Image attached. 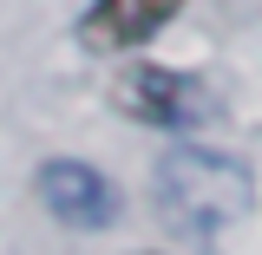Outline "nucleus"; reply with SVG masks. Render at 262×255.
<instances>
[{
    "mask_svg": "<svg viewBox=\"0 0 262 255\" xmlns=\"http://www.w3.org/2000/svg\"><path fill=\"white\" fill-rule=\"evenodd\" d=\"M158 210H164V223L177 229V236L210 242V236L236 229L256 210V177H249V164L229 157V151L177 144L158 164Z\"/></svg>",
    "mask_w": 262,
    "mask_h": 255,
    "instance_id": "nucleus-1",
    "label": "nucleus"
},
{
    "mask_svg": "<svg viewBox=\"0 0 262 255\" xmlns=\"http://www.w3.org/2000/svg\"><path fill=\"white\" fill-rule=\"evenodd\" d=\"M112 105L125 111L131 125L151 131H196L216 111V92L196 79V72H170V65H131L112 85Z\"/></svg>",
    "mask_w": 262,
    "mask_h": 255,
    "instance_id": "nucleus-2",
    "label": "nucleus"
},
{
    "mask_svg": "<svg viewBox=\"0 0 262 255\" xmlns=\"http://www.w3.org/2000/svg\"><path fill=\"white\" fill-rule=\"evenodd\" d=\"M39 203H46L66 229H79V236H92V229H105L112 216H118V190H112V177L92 170V164H79V157L39 164Z\"/></svg>",
    "mask_w": 262,
    "mask_h": 255,
    "instance_id": "nucleus-3",
    "label": "nucleus"
},
{
    "mask_svg": "<svg viewBox=\"0 0 262 255\" xmlns=\"http://www.w3.org/2000/svg\"><path fill=\"white\" fill-rule=\"evenodd\" d=\"M184 13V0H92L85 13V46L118 53V46H144L151 33H164Z\"/></svg>",
    "mask_w": 262,
    "mask_h": 255,
    "instance_id": "nucleus-4",
    "label": "nucleus"
}]
</instances>
